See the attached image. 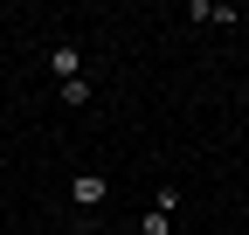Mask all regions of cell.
I'll return each instance as SVG.
<instances>
[{
  "label": "cell",
  "mask_w": 249,
  "mask_h": 235,
  "mask_svg": "<svg viewBox=\"0 0 249 235\" xmlns=\"http://www.w3.org/2000/svg\"><path fill=\"white\" fill-rule=\"evenodd\" d=\"M70 201H76V208L90 215V208H104V201H111V180H104V173H70Z\"/></svg>",
  "instance_id": "1"
},
{
  "label": "cell",
  "mask_w": 249,
  "mask_h": 235,
  "mask_svg": "<svg viewBox=\"0 0 249 235\" xmlns=\"http://www.w3.org/2000/svg\"><path fill=\"white\" fill-rule=\"evenodd\" d=\"M139 235H173V215H160V208H145V221H139Z\"/></svg>",
  "instance_id": "5"
},
{
  "label": "cell",
  "mask_w": 249,
  "mask_h": 235,
  "mask_svg": "<svg viewBox=\"0 0 249 235\" xmlns=\"http://www.w3.org/2000/svg\"><path fill=\"white\" fill-rule=\"evenodd\" d=\"M49 69H55V83L83 76V55H76V42H55V49H49Z\"/></svg>",
  "instance_id": "2"
},
{
  "label": "cell",
  "mask_w": 249,
  "mask_h": 235,
  "mask_svg": "<svg viewBox=\"0 0 249 235\" xmlns=\"http://www.w3.org/2000/svg\"><path fill=\"white\" fill-rule=\"evenodd\" d=\"M152 208H160V215H180V187H152Z\"/></svg>",
  "instance_id": "6"
},
{
  "label": "cell",
  "mask_w": 249,
  "mask_h": 235,
  "mask_svg": "<svg viewBox=\"0 0 249 235\" xmlns=\"http://www.w3.org/2000/svg\"><path fill=\"white\" fill-rule=\"evenodd\" d=\"M187 21H235V7H214V0H187Z\"/></svg>",
  "instance_id": "4"
},
{
  "label": "cell",
  "mask_w": 249,
  "mask_h": 235,
  "mask_svg": "<svg viewBox=\"0 0 249 235\" xmlns=\"http://www.w3.org/2000/svg\"><path fill=\"white\" fill-rule=\"evenodd\" d=\"M55 97L70 104V111H83V104H90V76H70V83H55Z\"/></svg>",
  "instance_id": "3"
}]
</instances>
